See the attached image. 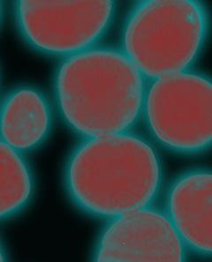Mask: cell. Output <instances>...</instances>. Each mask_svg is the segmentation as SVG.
<instances>
[{
	"label": "cell",
	"mask_w": 212,
	"mask_h": 262,
	"mask_svg": "<svg viewBox=\"0 0 212 262\" xmlns=\"http://www.w3.org/2000/svg\"><path fill=\"white\" fill-rule=\"evenodd\" d=\"M163 181L154 144L133 131L84 139L65 165V187L72 202L103 220L154 206Z\"/></svg>",
	"instance_id": "cell-1"
},
{
	"label": "cell",
	"mask_w": 212,
	"mask_h": 262,
	"mask_svg": "<svg viewBox=\"0 0 212 262\" xmlns=\"http://www.w3.org/2000/svg\"><path fill=\"white\" fill-rule=\"evenodd\" d=\"M148 80L120 48L96 46L65 58L54 76L62 119L86 138L133 131Z\"/></svg>",
	"instance_id": "cell-2"
},
{
	"label": "cell",
	"mask_w": 212,
	"mask_h": 262,
	"mask_svg": "<svg viewBox=\"0 0 212 262\" xmlns=\"http://www.w3.org/2000/svg\"><path fill=\"white\" fill-rule=\"evenodd\" d=\"M209 14L198 0H141L129 10L120 47L147 80L191 70L203 53Z\"/></svg>",
	"instance_id": "cell-3"
},
{
	"label": "cell",
	"mask_w": 212,
	"mask_h": 262,
	"mask_svg": "<svg viewBox=\"0 0 212 262\" xmlns=\"http://www.w3.org/2000/svg\"><path fill=\"white\" fill-rule=\"evenodd\" d=\"M141 119L155 143L173 153L197 156L212 141V82L195 71L148 80Z\"/></svg>",
	"instance_id": "cell-4"
},
{
	"label": "cell",
	"mask_w": 212,
	"mask_h": 262,
	"mask_svg": "<svg viewBox=\"0 0 212 262\" xmlns=\"http://www.w3.org/2000/svg\"><path fill=\"white\" fill-rule=\"evenodd\" d=\"M13 5L17 29L30 48L68 58L97 46L113 24L115 1L19 0Z\"/></svg>",
	"instance_id": "cell-5"
},
{
	"label": "cell",
	"mask_w": 212,
	"mask_h": 262,
	"mask_svg": "<svg viewBox=\"0 0 212 262\" xmlns=\"http://www.w3.org/2000/svg\"><path fill=\"white\" fill-rule=\"evenodd\" d=\"M186 247L163 209L154 206L108 221L94 248L95 261H183Z\"/></svg>",
	"instance_id": "cell-6"
},
{
	"label": "cell",
	"mask_w": 212,
	"mask_h": 262,
	"mask_svg": "<svg viewBox=\"0 0 212 262\" xmlns=\"http://www.w3.org/2000/svg\"><path fill=\"white\" fill-rule=\"evenodd\" d=\"M164 213L187 252L212 254V173L207 168L184 171L171 183Z\"/></svg>",
	"instance_id": "cell-7"
},
{
	"label": "cell",
	"mask_w": 212,
	"mask_h": 262,
	"mask_svg": "<svg viewBox=\"0 0 212 262\" xmlns=\"http://www.w3.org/2000/svg\"><path fill=\"white\" fill-rule=\"evenodd\" d=\"M52 126L50 102L35 86H16L0 103V140L19 153H29L42 146Z\"/></svg>",
	"instance_id": "cell-8"
},
{
	"label": "cell",
	"mask_w": 212,
	"mask_h": 262,
	"mask_svg": "<svg viewBox=\"0 0 212 262\" xmlns=\"http://www.w3.org/2000/svg\"><path fill=\"white\" fill-rule=\"evenodd\" d=\"M34 192V175L23 154L0 140V221L24 210Z\"/></svg>",
	"instance_id": "cell-9"
},
{
	"label": "cell",
	"mask_w": 212,
	"mask_h": 262,
	"mask_svg": "<svg viewBox=\"0 0 212 262\" xmlns=\"http://www.w3.org/2000/svg\"><path fill=\"white\" fill-rule=\"evenodd\" d=\"M7 259V253L6 250L4 249L2 244L0 242V261H6Z\"/></svg>",
	"instance_id": "cell-10"
},
{
	"label": "cell",
	"mask_w": 212,
	"mask_h": 262,
	"mask_svg": "<svg viewBox=\"0 0 212 262\" xmlns=\"http://www.w3.org/2000/svg\"><path fill=\"white\" fill-rule=\"evenodd\" d=\"M2 7H3V5H2V2H0V20H1V18H2V13H3Z\"/></svg>",
	"instance_id": "cell-11"
}]
</instances>
